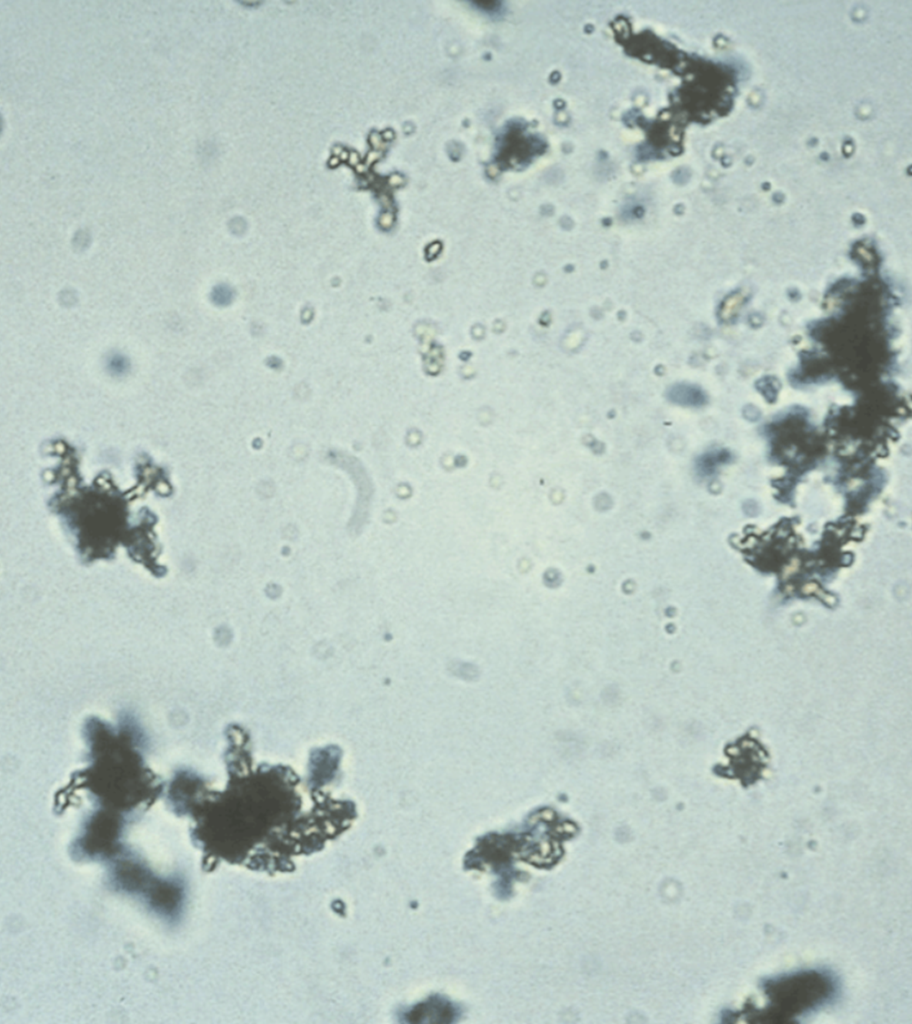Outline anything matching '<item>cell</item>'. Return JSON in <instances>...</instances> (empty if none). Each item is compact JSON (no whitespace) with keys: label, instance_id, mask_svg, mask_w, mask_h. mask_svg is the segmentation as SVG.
<instances>
[{"label":"cell","instance_id":"1","mask_svg":"<svg viewBox=\"0 0 912 1024\" xmlns=\"http://www.w3.org/2000/svg\"><path fill=\"white\" fill-rule=\"evenodd\" d=\"M834 990L831 976L818 971L783 976L765 985L769 1008L780 1015L798 1014L817 1007L827 1001Z\"/></svg>","mask_w":912,"mask_h":1024},{"label":"cell","instance_id":"2","mask_svg":"<svg viewBox=\"0 0 912 1024\" xmlns=\"http://www.w3.org/2000/svg\"><path fill=\"white\" fill-rule=\"evenodd\" d=\"M730 455L726 450H714L704 454L698 461V471L703 475H710L716 469L729 461Z\"/></svg>","mask_w":912,"mask_h":1024}]
</instances>
